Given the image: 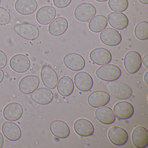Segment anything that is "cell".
Segmentation results:
<instances>
[{"instance_id": "cell-19", "label": "cell", "mask_w": 148, "mask_h": 148, "mask_svg": "<svg viewBox=\"0 0 148 148\" xmlns=\"http://www.w3.org/2000/svg\"><path fill=\"white\" fill-rule=\"evenodd\" d=\"M113 112L118 118L126 119L132 116L134 114V109L130 103L126 101H121L114 105Z\"/></svg>"}, {"instance_id": "cell-34", "label": "cell", "mask_w": 148, "mask_h": 148, "mask_svg": "<svg viewBox=\"0 0 148 148\" xmlns=\"http://www.w3.org/2000/svg\"><path fill=\"white\" fill-rule=\"evenodd\" d=\"M148 54H146L145 55L143 58V60H142V62H143V65L146 67L148 68Z\"/></svg>"}, {"instance_id": "cell-5", "label": "cell", "mask_w": 148, "mask_h": 148, "mask_svg": "<svg viewBox=\"0 0 148 148\" xmlns=\"http://www.w3.org/2000/svg\"><path fill=\"white\" fill-rule=\"evenodd\" d=\"M14 29L18 35L27 40H35L39 36L38 28L34 25L29 23L17 25L15 26Z\"/></svg>"}, {"instance_id": "cell-39", "label": "cell", "mask_w": 148, "mask_h": 148, "mask_svg": "<svg viewBox=\"0 0 148 148\" xmlns=\"http://www.w3.org/2000/svg\"><path fill=\"white\" fill-rule=\"evenodd\" d=\"M96 1H98V2H103L107 1L108 0H95Z\"/></svg>"}, {"instance_id": "cell-17", "label": "cell", "mask_w": 148, "mask_h": 148, "mask_svg": "<svg viewBox=\"0 0 148 148\" xmlns=\"http://www.w3.org/2000/svg\"><path fill=\"white\" fill-rule=\"evenodd\" d=\"M107 18L110 26L117 30H124L127 27L129 24L128 18L123 13H110L108 14Z\"/></svg>"}, {"instance_id": "cell-4", "label": "cell", "mask_w": 148, "mask_h": 148, "mask_svg": "<svg viewBox=\"0 0 148 148\" xmlns=\"http://www.w3.org/2000/svg\"><path fill=\"white\" fill-rule=\"evenodd\" d=\"M97 13L96 8L91 4L84 3L79 4L75 8V18L81 22H87L95 16Z\"/></svg>"}, {"instance_id": "cell-22", "label": "cell", "mask_w": 148, "mask_h": 148, "mask_svg": "<svg viewBox=\"0 0 148 148\" xmlns=\"http://www.w3.org/2000/svg\"><path fill=\"white\" fill-rule=\"evenodd\" d=\"M68 27L67 20L64 17L54 19L48 27L49 33L53 36H60L66 32Z\"/></svg>"}, {"instance_id": "cell-30", "label": "cell", "mask_w": 148, "mask_h": 148, "mask_svg": "<svg viewBox=\"0 0 148 148\" xmlns=\"http://www.w3.org/2000/svg\"><path fill=\"white\" fill-rule=\"evenodd\" d=\"M129 5L128 0H109L108 6L113 12H122L127 9Z\"/></svg>"}, {"instance_id": "cell-38", "label": "cell", "mask_w": 148, "mask_h": 148, "mask_svg": "<svg viewBox=\"0 0 148 148\" xmlns=\"http://www.w3.org/2000/svg\"><path fill=\"white\" fill-rule=\"evenodd\" d=\"M138 1L141 4L143 5H148V0H138Z\"/></svg>"}, {"instance_id": "cell-21", "label": "cell", "mask_w": 148, "mask_h": 148, "mask_svg": "<svg viewBox=\"0 0 148 148\" xmlns=\"http://www.w3.org/2000/svg\"><path fill=\"white\" fill-rule=\"evenodd\" d=\"M2 131L4 136L12 141H18L22 134L19 126L12 121L5 122L2 125Z\"/></svg>"}, {"instance_id": "cell-14", "label": "cell", "mask_w": 148, "mask_h": 148, "mask_svg": "<svg viewBox=\"0 0 148 148\" xmlns=\"http://www.w3.org/2000/svg\"><path fill=\"white\" fill-rule=\"evenodd\" d=\"M23 109L20 104L12 102L6 106L3 110L4 118L8 121H17L22 116Z\"/></svg>"}, {"instance_id": "cell-40", "label": "cell", "mask_w": 148, "mask_h": 148, "mask_svg": "<svg viewBox=\"0 0 148 148\" xmlns=\"http://www.w3.org/2000/svg\"><path fill=\"white\" fill-rule=\"evenodd\" d=\"M81 1H85V0H80Z\"/></svg>"}, {"instance_id": "cell-36", "label": "cell", "mask_w": 148, "mask_h": 148, "mask_svg": "<svg viewBox=\"0 0 148 148\" xmlns=\"http://www.w3.org/2000/svg\"><path fill=\"white\" fill-rule=\"evenodd\" d=\"M4 73L3 71L0 69V84L2 82L4 79Z\"/></svg>"}, {"instance_id": "cell-6", "label": "cell", "mask_w": 148, "mask_h": 148, "mask_svg": "<svg viewBox=\"0 0 148 148\" xmlns=\"http://www.w3.org/2000/svg\"><path fill=\"white\" fill-rule=\"evenodd\" d=\"M101 42L108 46H116L122 41V36L119 32L112 28H106L100 33L99 35Z\"/></svg>"}, {"instance_id": "cell-7", "label": "cell", "mask_w": 148, "mask_h": 148, "mask_svg": "<svg viewBox=\"0 0 148 148\" xmlns=\"http://www.w3.org/2000/svg\"><path fill=\"white\" fill-rule=\"evenodd\" d=\"M40 76L42 83L45 86L50 89L56 88L58 81V74L54 69L47 65L41 68Z\"/></svg>"}, {"instance_id": "cell-26", "label": "cell", "mask_w": 148, "mask_h": 148, "mask_svg": "<svg viewBox=\"0 0 148 148\" xmlns=\"http://www.w3.org/2000/svg\"><path fill=\"white\" fill-rule=\"evenodd\" d=\"M95 114L97 119L104 124H111L116 120V116L113 111L107 106L98 107L95 111Z\"/></svg>"}, {"instance_id": "cell-33", "label": "cell", "mask_w": 148, "mask_h": 148, "mask_svg": "<svg viewBox=\"0 0 148 148\" xmlns=\"http://www.w3.org/2000/svg\"><path fill=\"white\" fill-rule=\"evenodd\" d=\"M8 59L4 52L0 50V69L5 67L7 64Z\"/></svg>"}, {"instance_id": "cell-20", "label": "cell", "mask_w": 148, "mask_h": 148, "mask_svg": "<svg viewBox=\"0 0 148 148\" xmlns=\"http://www.w3.org/2000/svg\"><path fill=\"white\" fill-rule=\"evenodd\" d=\"M74 131L81 136H89L93 135L94 128L92 123L85 119H79L75 121L73 125Z\"/></svg>"}, {"instance_id": "cell-12", "label": "cell", "mask_w": 148, "mask_h": 148, "mask_svg": "<svg viewBox=\"0 0 148 148\" xmlns=\"http://www.w3.org/2000/svg\"><path fill=\"white\" fill-rule=\"evenodd\" d=\"M108 136L110 141L117 146L124 145L128 140L127 132L118 126H113L110 128L108 131Z\"/></svg>"}, {"instance_id": "cell-41", "label": "cell", "mask_w": 148, "mask_h": 148, "mask_svg": "<svg viewBox=\"0 0 148 148\" xmlns=\"http://www.w3.org/2000/svg\"><path fill=\"white\" fill-rule=\"evenodd\" d=\"M1 0H0V4H1Z\"/></svg>"}, {"instance_id": "cell-27", "label": "cell", "mask_w": 148, "mask_h": 148, "mask_svg": "<svg viewBox=\"0 0 148 148\" xmlns=\"http://www.w3.org/2000/svg\"><path fill=\"white\" fill-rule=\"evenodd\" d=\"M74 83L72 79L68 76L60 78L57 84L58 92L63 97L70 96L74 90Z\"/></svg>"}, {"instance_id": "cell-25", "label": "cell", "mask_w": 148, "mask_h": 148, "mask_svg": "<svg viewBox=\"0 0 148 148\" xmlns=\"http://www.w3.org/2000/svg\"><path fill=\"white\" fill-rule=\"evenodd\" d=\"M50 129L53 135L58 138H65L70 135V128L66 123L62 120L52 121L50 124Z\"/></svg>"}, {"instance_id": "cell-11", "label": "cell", "mask_w": 148, "mask_h": 148, "mask_svg": "<svg viewBox=\"0 0 148 148\" xmlns=\"http://www.w3.org/2000/svg\"><path fill=\"white\" fill-rule=\"evenodd\" d=\"M90 58L96 64L103 66L110 63L112 55L107 49L103 47H98L95 48L90 53Z\"/></svg>"}, {"instance_id": "cell-10", "label": "cell", "mask_w": 148, "mask_h": 148, "mask_svg": "<svg viewBox=\"0 0 148 148\" xmlns=\"http://www.w3.org/2000/svg\"><path fill=\"white\" fill-rule=\"evenodd\" d=\"M63 61L67 68L74 71H81L85 66V61L83 57L74 53L66 54L64 57Z\"/></svg>"}, {"instance_id": "cell-1", "label": "cell", "mask_w": 148, "mask_h": 148, "mask_svg": "<svg viewBox=\"0 0 148 148\" xmlns=\"http://www.w3.org/2000/svg\"><path fill=\"white\" fill-rule=\"evenodd\" d=\"M106 88L111 95L121 100L128 99L132 94L131 88L126 84L121 82H109L106 84Z\"/></svg>"}, {"instance_id": "cell-29", "label": "cell", "mask_w": 148, "mask_h": 148, "mask_svg": "<svg viewBox=\"0 0 148 148\" xmlns=\"http://www.w3.org/2000/svg\"><path fill=\"white\" fill-rule=\"evenodd\" d=\"M134 34L136 38L140 40L148 39V22L142 21L136 25L134 29Z\"/></svg>"}, {"instance_id": "cell-18", "label": "cell", "mask_w": 148, "mask_h": 148, "mask_svg": "<svg viewBox=\"0 0 148 148\" xmlns=\"http://www.w3.org/2000/svg\"><path fill=\"white\" fill-rule=\"evenodd\" d=\"M74 81L76 87L81 91H88L93 86L92 78L85 72H79L77 73L74 77Z\"/></svg>"}, {"instance_id": "cell-31", "label": "cell", "mask_w": 148, "mask_h": 148, "mask_svg": "<svg viewBox=\"0 0 148 148\" xmlns=\"http://www.w3.org/2000/svg\"><path fill=\"white\" fill-rule=\"evenodd\" d=\"M11 17L7 10L0 7V25H8L11 21Z\"/></svg>"}, {"instance_id": "cell-16", "label": "cell", "mask_w": 148, "mask_h": 148, "mask_svg": "<svg viewBox=\"0 0 148 148\" xmlns=\"http://www.w3.org/2000/svg\"><path fill=\"white\" fill-rule=\"evenodd\" d=\"M110 99V94L102 90L92 92L88 97V104L93 108H98L106 105Z\"/></svg>"}, {"instance_id": "cell-32", "label": "cell", "mask_w": 148, "mask_h": 148, "mask_svg": "<svg viewBox=\"0 0 148 148\" xmlns=\"http://www.w3.org/2000/svg\"><path fill=\"white\" fill-rule=\"evenodd\" d=\"M72 0H53L54 6L58 8H64L68 6Z\"/></svg>"}, {"instance_id": "cell-23", "label": "cell", "mask_w": 148, "mask_h": 148, "mask_svg": "<svg viewBox=\"0 0 148 148\" xmlns=\"http://www.w3.org/2000/svg\"><path fill=\"white\" fill-rule=\"evenodd\" d=\"M36 0H17L14 7L20 14L28 15L34 13L38 8Z\"/></svg>"}, {"instance_id": "cell-13", "label": "cell", "mask_w": 148, "mask_h": 148, "mask_svg": "<svg viewBox=\"0 0 148 148\" xmlns=\"http://www.w3.org/2000/svg\"><path fill=\"white\" fill-rule=\"evenodd\" d=\"M132 141L138 148H145L148 145V132L143 126L136 127L132 133Z\"/></svg>"}, {"instance_id": "cell-24", "label": "cell", "mask_w": 148, "mask_h": 148, "mask_svg": "<svg viewBox=\"0 0 148 148\" xmlns=\"http://www.w3.org/2000/svg\"><path fill=\"white\" fill-rule=\"evenodd\" d=\"M32 99L39 104L45 105L50 103L53 99V94L48 88L42 87L37 89L33 92Z\"/></svg>"}, {"instance_id": "cell-15", "label": "cell", "mask_w": 148, "mask_h": 148, "mask_svg": "<svg viewBox=\"0 0 148 148\" xmlns=\"http://www.w3.org/2000/svg\"><path fill=\"white\" fill-rule=\"evenodd\" d=\"M56 10L51 6H45L40 8L36 13V20L43 25H49L55 18Z\"/></svg>"}, {"instance_id": "cell-28", "label": "cell", "mask_w": 148, "mask_h": 148, "mask_svg": "<svg viewBox=\"0 0 148 148\" xmlns=\"http://www.w3.org/2000/svg\"><path fill=\"white\" fill-rule=\"evenodd\" d=\"M107 25L108 21L106 17L103 15H98L90 20L88 27L92 32L99 33L105 29Z\"/></svg>"}, {"instance_id": "cell-9", "label": "cell", "mask_w": 148, "mask_h": 148, "mask_svg": "<svg viewBox=\"0 0 148 148\" xmlns=\"http://www.w3.org/2000/svg\"><path fill=\"white\" fill-rule=\"evenodd\" d=\"M40 82L39 78L35 75L25 76L20 81L19 89L24 94H32L38 89Z\"/></svg>"}, {"instance_id": "cell-35", "label": "cell", "mask_w": 148, "mask_h": 148, "mask_svg": "<svg viewBox=\"0 0 148 148\" xmlns=\"http://www.w3.org/2000/svg\"><path fill=\"white\" fill-rule=\"evenodd\" d=\"M4 139L2 133L0 132V148H2L4 144Z\"/></svg>"}, {"instance_id": "cell-3", "label": "cell", "mask_w": 148, "mask_h": 148, "mask_svg": "<svg viewBox=\"0 0 148 148\" xmlns=\"http://www.w3.org/2000/svg\"><path fill=\"white\" fill-rule=\"evenodd\" d=\"M123 63L126 71L130 74H134L142 66V58L137 52L130 51L125 56Z\"/></svg>"}, {"instance_id": "cell-2", "label": "cell", "mask_w": 148, "mask_h": 148, "mask_svg": "<svg viewBox=\"0 0 148 148\" xmlns=\"http://www.w3.org/2000/svg\"><path fill=\"white\" fill-rule=\"evenodd\" d=\"M122 72L120 68L115 65L106 64L97 69L96 75L101 80L112 82L119 78Z\"/></svg>"}, {"instance_id": "cell-37", "label": "cell", "mask_w": 148, "mask_h": 148, "mask_svg": "<svg viewBox=\"0 0 148 148\" xmlns=\"http://www.w3.org/2000/svg\"><path fill=\"white\" fill-rule=\"evenodd\" d=\"M144 80L146 84H148V71L146 72L144 76Z\"/></svg>"}, {"instance_id": "cell-8", "label": "cell", "mask_w": 148, "mask_h": 148, "mask_svg": "<svg viewBox=\"0 0 148 148\" xmlns=\"http://www.w3.org/2000/svg\"><path fill=\"white\" fill-rule=\"evenodd\" d=\"M9 65L12 70L16 72L24 73L30 68L31 61L29 58L24 54H16L11 58Z\"/></svg>"}]
</instances>
